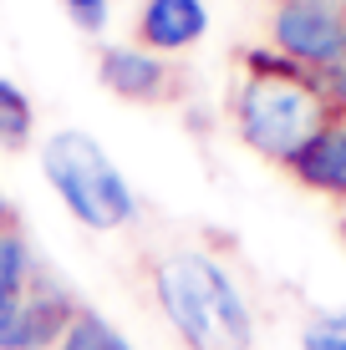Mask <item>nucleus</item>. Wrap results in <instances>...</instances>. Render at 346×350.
I'll return each mask as SVG.
<instances>
[{
	"instance_id": "obj_1",
	"label": "nucleus",
	"mask_w": 346,
	"mask_h": 350,
	"mask_svg": "<svg viewBox=\"0 0 346 350\" xmlns=\"http://www.w3.org/2000/svg\"><path fill=\"white\" fill-rule=\"evenodd\" d=\"M158 284V305L169 325L184 335L188 350H249L255 340V320L219 259L209 254H173L153 274Z\"/></svg>"
},
{
	"instance_id": "obj_2",
	"label": "nucleus",
	"mask_w": 346,
	"mask_h": 350,
	"mask_svg": "<svg viewBox=\"0 0 346 350\" xmlns=\"http://www.w3.org/2000/svg\"><path fill=\"white\" fill-rule=\"evenodd\" d=\"M249 62H255V77L240 87V132L249 148L291 163L326 127V102L306 66L265 51H255Z\"/></svg>"
},
{
	"instance_id": "obj_3",
	"label": "nucleus",
	"mask_w": 346,
	"mask_h": 350,
	"mask_svg": "<svg viewBox=\"0 0 346 350\" xmlns=\"http://www.w3.org/2000/svg\"><path fill=\"white\" fill-rule=\"evenodd\" d=\"M41 167L51 178L56 198L66 203L87 228H117L133 219V188L112 167V158L97 148V137L87 132H56L41 148Z\"/></svg>"
},
{
	"instance_id": "obj_4",
	"label": "nucleus",
	"mask_w": 346,
	"mask_h": 350,
	"mask_svg": "<svg viewBox=\"0 0 346 350\" xmlns=\"http://www.w3.org/2000/svg\"><path fill=\"white\" fill-rule=\"evenodd\" d=\"M275 41L295 66L331 71L346 62V10L341 0H285L275 10Z\"/></svg>"
},
{
	"instance_id": "obj_5",
	"label": "nucleus",
	"mask_w": 346,
	"mask_h": 350,
	"mask_svg": "<svg viewBox=\"0 0 346 350\" xmlns=\"http://www.w3.org/2000/svg\"><path fill=\"white\" fill-rule=\"evenodd\" d=\"M138 31L153 51H178V46L199 41L209 31V10H204V0H148Z\"/></svg>"
},
{
	"instance_id": "obj_6",
	"label": "nucleus",
	"mask_w": 346,
	"mask_h": 350,
	"mask_svg": "<svg viewBox=\"0 0 346 350\" xmlns=\"http://www.w3.org/2000/svg\"><path fill=\"white\" fill-rule=\"evenodd\" d=\"M291 167L301 173V183H311V188L346 193V122L321 127L316 137L291 158Z\"/></svg>"
},
{
	"instance_id": "obj_7",
	"label": "nucleus",
	"mask_w": 346,
	"mask_h": 350,
	"mask_svg": "<svg viewBox=\"0 0 346 350\" xmlns=\"http://www.w3.org/2000/svg\"><path fill=\"white\" fill-rule=\"evenodd\" d=\"M102 81L123 96H153L163 87V62L153 51H133V46H117L102 56Z\"/></svg>"
},
{
	"instance_id": "obj_8",
	"label": "nucleus",
	"mask_w": 346,
	"mask_h": 350,
	"mask_svg": "<svg viewBox=\"0 0 346 350\" xmlns=\"http://www.w3.org/2000/svg\"><path fill=\"white\" fill-rule=\"evenodd\" d=\"M56 350H133L123 340V330H112L102 315H71V325L62 330Z\"/></svg>"
},
{
	"instance_id": "obj_9",
	"label": "nucleus",
	"mask_w": 346,
	"mask_h": 350,
	"mask_svg": "<svg viewBox=\"0 0 346 350\" xmlns=\"http://www.w3.org/2000/svg\"><path fill=\"white\" fill-rule=\"evenodd\" d=\"M31 137V102L0 77V142L5 148H21Z\"/></svg>"
},
{
	"instance_id": "obj_10",
	"label": "nucleus",
	"mask_w": 346,
	"mask_h": 350,
	"mask_svg": "<svg viewBox=\"0 0 346 350\" xmlns=\"http://www.w3.org/2000/svg\"><path fill=\"white\" fill-rule=\"evenodd\" d=\"M26 244L16 234H0V299H21V284H26Z\"/></svg>"
},
{
	"instance_id": "obj_11",
	"label": "nucleus",
	"mask_w": 346,
	"mask_h": 350,
	"mask_svg": "<svg viewBox=\"0 0 346 350\" xmlns=\"http://www.w3.org/2000/svg\"><path fill=\"white\" fill-rule=\"evenodd\" d=\"M301 345L306 350H346V310L311 320V325H306V335H301Z\"/></svg>"
},
{
	"instance_id": "obj_12",
	"label": "nucleus",
	"mask_w": 346,
	"mask_h": 350,
	"mask_svg": "<svg viewBox=\"0 0 346 350\" xmlns=\"http://www.w3.org/2000/svg\"><path fill=\"white\" fill-rule=\"evenodd\" d=\"M66 16L77 21L82 31H102L107 26V0H62Z\"/></svg>"
},
{
	"instance_id": "obj_13",
	"label": "nucleus",
	"mask_w": 346,
	"mask_h": 350,
	"mask_svg": "<svg viewBox=\"0 0 346 350\" xmlns=\"http://www.w3.org/2000/svg\"><path fill=\"white\" fill-rule=\"evenodd\" d=\"M16 315L21 299H0V350H10V340H16Z\"/></svg>"
},
{
	"instance_id": "obj_14",
	"label": "nucleus",
	"mask_w": 346,
	"mask_h": 350,
	"mask_svg": "<svg viewBox=\"0 0 346 350\" xmlns=\"http://www.w3.org/2000/svg\"><path fill=\"white\" fill-rule=\"evenodd\" d=\"M321 87H326V96H336V102H346V62L321 71Z\"/></svg>"
},
{
	"instance_id": "obj_15",
	"label": "nucleus",
	"mask_w": 346,
	"mask_h": 350,
	"mask_svg": "<svg viewBox=\"0 0 346 350\" xmlns=\"http://www.w3.org/2000/svg\"><path fill=\"white\" fill-rule=\"evenodd\" d=\"M0 224H5V198H0Z\"/></svg>"
},
{
	"instance_id": "obj_16",
	"label": "nucleus",
	"mask_w": 346,
	"mask_h": 350,
	"mask_svg": "<svg viewBox=\"0 0 346 350\" xmlns=\"http://www.w3.org/2000/svg\"><path fill=\"white\" fill-rule=\"evenodd\" d=\"M341 234H346V219H341Z\"/></svg>"
}]
</instances>
